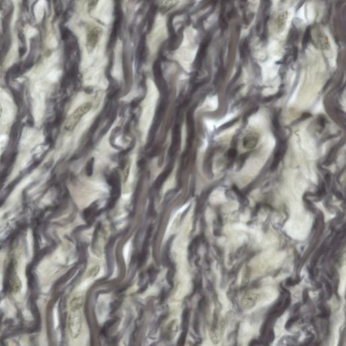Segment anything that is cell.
I'll return each mask as SVG.
<instances>
[{
  "mask_svg": "<svg viewBox=\"0 0 346 346\" xmlns=\"http://www.w3.org/2000/svg\"><path fill=\"white\" fill-rule=\"evenodd\" d=\"M82 314L81 310H71L68 318V328L70 334L73 339L80 335L82 328Z\"/></svg>",
  "mask_w": 346,
  "mask_h": 346,
  "instance_id": "cell-1",
  "label": "cell"
},
{
  "mask_svg": "<svg viewBox=\"0 0 346 346\" xmlns=\"http://www.w3.org/2000/svg\"><path fill=\"white\" fill-rule=\"evenodd\" d=\"M92 107V104L89 102H87L81 104V106L76 108L75 110L70 116L67 122V127L74 128L77 126V123L81 120V118L88 112Z\"/></svg>",
  "mask_w": 346,
  "mask_h": 346,
  "instance_id": "cell-2",
  "label": "cell"
},
{
  "mask_svg": "<svg viewBox=\"0 0 346 346\" xmlns=\"http://www.w3.org/2000/svg\"><path fill=\"white\" fill-rule=\"evenodd\" d=\"M103 30L102 28L99 27H94L89 30L87 35V42L86 46L87 51L89 53L93 51L94 49L97 45L99 39L102 35Z\"/></svg>",
  "mask_w": 346,
  "mask_h": 346,
  "instance_id": "cell-3",
  "label": "cell"
},
{
  "mask_svg": "<svg viewBox=\"0 0 346 346\" xmlns=\"http://www.w3.org/2000/svg\"><path fill=\"white\" fill-rule=\"evenodd\" d=\"M45 110V98L42 92L37 91L34 98L33 116L35 121L40 120Z\"/></svg>",
  "mask_w": 346,
  "mask_h": 346,
  "instance_id": "cell-4",
  "label": "cell"
},
{
  "mask_svg": "<svg viewBox=\"0 0 346 346\" xmlns=\"http://www.w3.org/2000/svg\"><path fill=\"white\" fill-rule=\"evenodd\" d=\"M258 295L255 293H249L244 295L240 301L241 306L244 309H251L254 307L258 300Z\"/></svg>",
  "mask_w": 346,
  "mask_h": 346,
  "instance_id": "cell-5",
  "label": "cell"
},
{
  "mask_svg": "<svg viewBox=\"0 0 346 346\" xmlns=\"http://www.w3.org/2000/svg\"><path fill=\"white\" fill-rule=\"evenodd\" d=\"M225 329V323L223 321H221L219 323V326L217 328H212L210 332V339H211L212 343L214 344H218L221 341L222 336L224 333Z\"/></svg>",
  "mask_w": 346,
  "mask_h": 346,
  "instance_id": "cell-6",
  "label": "cell"
},
{
  "mask_svg": "<svg viewBox=\"0 0 346 346\" xmlns=\"http://www.w3.org/2000/svg\"><path fill=\"white\" fill-rule=\"evenodd\" d=\"M259 136L254 133H249L243 139V146L248 149H252L258 143Z\"/></svg>",
  "mask_w": 346,
  "mask_h": 346,
  "instance_id": "cell-7",
  "label": "cell"
},
{
  "mask_svg": "<svg viewBox=\"0 0 346 346\" xmlns=\"http://www.w3.org/2000/svg\"><path fill=\"white\" fill-rule=\"evenodd\" d=\"M316 40L319 47L322 50H328L330 48L329 41L326 35L321 30H318L316 34Z\"/></svg>",
  "mask_w": 346,
  "mask_h": 346,
  "instance_id": "cell-8",
  "label": "cell"
},
{
  "mask_svg": "<svg viewBox=\"0 0 346 346\" xmlns=\"http://www.w3.org/2000/svg\"><path fill=\"white\" fill-rule=\"evenodd\" d=\"M45 3V2L44 1H39L36 3L35 6V19L37 22H40L43 19V15H44Z\"/></svg>",
  "mask_w": 346,
  "mask_h": 346,
  "instance_id": "cell-9",
  "label": "cell"
},
{
  "mask_svg": "<svg viewBox=\"0 0 346 346\" xmlns=\"http://www.w3.org/2000/svg\"><path fill=\"white\" fill-rule=\"evenodd\" d=\"M287 19V12H283L278 16L277 20V28L279 29V31H282L283 30L285 26V24H286Z\"/></svg>",
  "mask_w": 346,
  "mask_h": 346,
  "instance_id": "cell-10",
  "label": "cell"
},
{
  "mask_svg": "<svg viewBox=\"0 0 346 346\" xmlns=\"http://www.w3.org/2000/svg\"><path fill=\"white\" fill-rule=\"evenodd\" d=\"M83 300L81 297H75L72 300H71V310H81V308L83 306Z\"/></svg>",
  "mask_w": 346,
  "mask_h": 346,
  "instance_id": "cell-11",
  "label": "cell"
},
{
  "mask_svg": "<svg viewBox=\"0 0 346 346\" xmlns=\"http://www.w3.org/2000/svg\"><path fill=\"white\" fill-rule=\"evenodd\" d=\"M310 40H311V30H310V27H308L306 29V31L303 37V40H302V46L304 47H306L307 46L308 43L310 41Z\"/></svg>",
  "mask_w": 346,
  "mask_h": 346,
  "instance_id": "cell-12",
  "label": "cell"
},
{
  "mask_svg": "<svg viewBox=\"0 0 346 346\" xmlns=\"http://www.w3.org/2000/svg\"><path fill=\"white\" fill-rule=\"evenodd\" d=\"M239 120L238 119H233L232 120L228 122L227 123H225V125H223L222 126H221V129H222V130H225V129H226L228 128L231 127V126H232L233 125H234L236 122H237V121Z\"/></svg>",
  "mask_w": 346,
  "mask_h": 346,
  "instance_id": "cell-13",
  "label": "cell"
},
{
  "mask_svg": "<svg viewBox=\"0 0 346 346\" xmlns=\"http://www.w3.org/2000/svg\"><path fill=\"white\" fill-rule=\"evenodd\" d=\"M58 72L57 71H51L49 73V74H48L47 76V78L48 80H50L51 81H54L57 79V78H58Z\"/></svg>",
  "mask_w": 346,
  "mask_h": 346,
  "instance_id": "cell-14",
  "label": "cell"
},
{
  "mask_svg": "<svg viewBox=\"0 0 346 346\" xmlns=\"http://www.w3.org/2000/svg\"><path fill=\"white\" fill-rule=\"evenodd\" d=\"M248 45L246 43H243L242 47H241L240 49V53H241V57L242 58H245L247 54V49H248Z\"/></svg>",
  "mask_w": 346,
  "mask_h": 346,
  "instance_id": "cell-15",
  "label": "cell"
},
{
  "mask_svg": "<svg viewBox=\"0 0 346 346\" xmlns=\"http://www.w3.org/2000/svg\"><path fill=\"white\" fill-rule=\"evenodd\" d=\"M37 33V30L35 29H33V28H29L27 31V36L30 38V37H33L34 35H35Z\"/></svg>",
  "mask_w": 346,
  "mask_h": 346,
  "instance_id": "cell-16",
  "label": "cell"
},
{
  "mask_svg": "<svg viewBox=\"0 0 346 346\" xmlns=\"http://www.w3.org/2000/svg\"><path fill=\"white\" fill-rule=\"evenodd\" d=\"M295 318H291L290 320H289L288 322L286 323V326H285V327H286V328H290V327L291 326L292 324L294 323L295 321H296V319H295Z\"/></svg>",
  "mask_w": 346,
  "mask_h": 346,
  "instance_id": "cell-17",
  "label": "cell"
},
{
  "mask_svg": "<svg viewBox=\"0 0 346 346\" xmlns=\"http://www.w3.org/2000/svg\"><path fill=\"white\" fill-rule=\"evenodd\" d=\"M273 99V96H271V97H269V98H265V99H264V102H270V101H271V100H272V99Z\"/></svg>",
  "mask_w": 346,
  "mask_h": 346,
  "instance_id": "cell-18",
  "label": "cell"
}]
</instances>
